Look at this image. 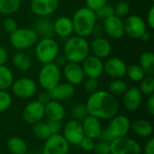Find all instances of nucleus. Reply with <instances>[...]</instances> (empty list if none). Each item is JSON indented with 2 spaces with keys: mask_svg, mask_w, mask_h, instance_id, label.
I'll list each match as a JSON object with an SVG mask.
<instances>
[{
  "mask_svg": "<svg viewBox=\"0 0 154 154\" xmlns=\"http://www.w3.org/2000/svg\"><path fill=\"white\" fill-rule=\"evenodd\" d=\"M49 92L52 100L61 102V101L70 99L74 96L75 86L68 82H62V83L60 82L57 86H55Z\"/></svg>",
  "mask_w": 154,
  "mask_h": 154,
  "instance_id": "obj_21",
  "label": "nucleus"
},
{
  "mask_svg": "<svg viewBox=\"0 0 154 154\" xmlns=\"http://www.w3.org/2000/svg\"><path fill=\"white\" fill-rule=\"evenodd\" d=\"M45 116L48 120L62 121L66 115V110L63 105L56 100H51L44 106Z\"/></svg>",
  "mask_w": 154,
  "mask_h": 154,
  "instance_id": "obj_23",
  "label": "nucleus"
},
{
  "mask_svg": "<svg viewBox=\"0 0 154 154\" xmlns=\"http://www.w3.org/2000/svg\"><path fill=\"white\" fill-rule=\"evenodd\" d=\"M81 125H82L85 136L95 139V140L98 138L103 128L100 120L89 115H88L81 121Z\"/></svg>",
  "mask_w": 154,
  "mask_h": 154,
  "instance_id": "obj_22",
  "label": "nucleus"
},
{
  "mask_svg": "<svg viewBox=\"0 0 154 154\" xmlns=\"http://www.w3.org/2000/svg\"><path fill=\"white\" fill-rule=\"evenodd\" d=\"M89 52L90 47L87 38L78 35L69 37L63 47V54L69 62L81 64Z\"/></svg>",
  "mask_w": 154,
  "mask_h": 154,
  "instance_id": "obj_2",
  "label": "nucleus"
},
{
  "mask_svg": "<svg viewBox=\"0 0 154 154\" xmlns=\"http://www.w3.org/2000/svg\"><path fill=\"white\" fill-rule=\"evenodd\" d=\"M6 148L11 154H25L28 152L26 142L18 136H13L6 142Z\"/></svg>",
  "mask_w": 154,
  "mask_h": 154,
  "instance_id": "obj_27",
  "label": "nucleus"
},
{
  "mask_svg": "<svg viewBox=\"0 0 154 154\" xmlns=\"http://www.w3.org/2000/svg\"><path fill=\"white\" fill-rule=\"evenodd\" d=\"M96 14V16H97V19H100V20H105L112 15L115 14V12H114V5H108V4H106L104 6H102L101 8H99L97 11L95 12Z\"/></svg>",
  "mask_w": 154,
  "mask_h": 154,
  "instance_id": "obj_39",
  "label": "nucleus"
},
{
  "mask_svg": "<svg viewBox=\"0 0 154 154\" xmlns=\"http://www.w3.org/2000/svg\"><path fill=\"white\" fill-rule=\"evenodd\" d=\"M22 116L23 121L31 125L42 121V119L45 117L44 105L41 104L38 100L29 102L24 106Z\"/></svg>",
  "mask_w": 154,
  "mask_h": 154,
  "instance_id": "obj_13",
  "label": "nucleus"
},
{
  "mask_svg": "<svg viewBox=\"0 0 154 154\" xmlns=\"http://www.w3.org/2000/svg\"><path fill=\"white\" fill-rule=\"evenodd\" d=\"M114 12H115V15L120 18L126 17L130 12V5L124 0L119 1L114 6Z\"/></svg>",
  "mask_w": 154,
  "mask_h": 154,
  "instance_id": "obj_37",
  "label": "nucleus"
},
{
  "mask_svg": "<svg viewBox=\"0 0 154 154\" xmlns=\"http://www.w3.org/2000/svg\"><path fill=\"white\" fill-rule=\"evenodd\" d=\"M93 152L95 154H110V143L101 141L96 143Z\"/></svg>",
  "mask_w": 154,
  "mask_h": 154,
  "instance_id": "obj_41",
  "label": "nucleus"
},
{
  "mask_svg": "<svg viewBox=\"0 0 154 154\" xmlns=\"http://www.w3.org/2000/svg\"><path fill=\"white\" fill-rule=\"evenodd\" d=\"M89 47L94 56L101 60L108 58L112 52V45L110 42L104 36L94 38L89 44Z\"/></svg>",
  "mask_w": 154,
  "mask_h": 154,
  "instance_id": "obj_20",
  "label": "nucleus"
},
{
  "mask_svg": "<svg viewBox=\"0 0 154 154\" xmlns=\"http://www.w3.org/2000/svg\"><path fill=\"white\" fill-rule=\"evenodd\" d=\"M59 0H31V11L38 17H49L56 12Z\"/></svg>",
  "mask_w": 154,
  "mask_h": 154,
  "instance_id": "obj_17",
  "label": "nucleus"
},
{
  "mask_svg": "<svg viewBox=\"0 0 154 154\" xmlns=\"http://www.w3.org/2000/svg\"><path fill=\"white\" fill-rule=\"evenodd\" d=\"M86 7L96 12L106 4H107V0H85Z\"/></svg>",
  "mask_w": 154,
  "mask_h": 154,
  "instance_id": "obj_43",
  "label": "nucleus"
},
{
  "mask_svg": "<svg viewBox=\"0 0 154 154\" xmlns=\"http://www.w3.org/2000/svg\"><path fill=\"white\" fill-rule=\"evenodd\" d=\"M81 64L84 74L88 78L97 79L104 73L103 60L94 55H88Z\"/></svg>",
  "mask_w": 154,
  "mask_h": 154,
  "instance_id": "obj_16",
  "label": "nucleus"
},
{
  "mask_svg": "<svg viewBox=\"0 0 154 154\" xmlns=\"http://www.w3.org/2000/svg\"><path fill=\"white\" fill-rule=\"evenodd\" d=\"M10 88L17 98L29 99L36 94L37 83L31 78L23 77L14 80Z\"/></svg>",
  "mask_w": 154,
  "mask_h": 154,
  "instance_id": "obj_7",
  "label": "nucleus"
},
{
  "mask_svg": "<svg viewBox=\"0 0 154 154\" xmlns=\"http://www.w3.org/2000/svg\"><path fill=\"white\" fill-rule=\"evenodd\" d=\"M123 103L125 107L130 111L134 112L138 110L143 102V94L137 87H130L123 95Z\"/></svg>",
  "mask_w": 154,
  "mask_h": 154,
  "instance_id": "obj_19",
  "label": "nucleus"
},
{
  "mask_svg": "<svg viewBox=\"0 0 154 154\" xmlns=\"http://www.w3.org/2000/svg\"><path fill=\"white\" fill-rule=\"evenodd\" d=\"M126 76L134 82H140L146 75L143 69L138 64H132L127 66Z\"/></svg>",
  "mask_w": 154,
  "mask_h": 154,
  "instance_id": "obj_34",
  "label": "nucleus"
},
{
  "mask_svg": "<svg viewBox=\"0 0 154 154\" xmlns=\"http://www.w3.org/2000/svg\"><path fill=\"white\" fill-rule=\"evenodd\" d=\"M38 36L42 38L51 37L54 33L53 32V22L49 17H39L32 28Z\"/></svg>",
  "mask_w": 154,
  "mask_h": 154,
  "instance_id": "obj_25",
  "label": "nucleus"
},
{
  "mask_svg": "<svg viewBox=\"0 0 154 154\" xmlns=\"http://www.w3.org/2000/svg\"><path fill=\"white\" fill-rule=\"evenodd\" d=\"M12 62L14 67L20 71H27L32 67L31 58L22 51H17L14 54L12 58Z\"/></svg>",
  "mask_w": 154,
  "mask_h": 154,
  "instance_id": "obj_28",
  "label": "nucleus"
},
{
  "mask_svg": "<svg viewBox=\"0 0 154 154\" xmlns=\"http://www.w3.org/2000/svg\"><path fill=\"white\" fill-rule=\"evenodd\" d=\"M61 75H63L64 79H66V82L73 86L81 84L86 77L80 64L69 61L63 67Z\"/></svg>",
  "mask_w": 154,
  "mask_h": 154,
  "instance_id": "obj_18",
  "label": "nucleus"
},
{
  "mask_svg": "<svg viewBox=\"0 0 154 154\" xmlns=\"http://www.w3.org/2000/svg\"><path fill=\"white\" fill-rule=\"evenodd\" d=\"M32 133L36 138L42 141H45L51 135L47 122H43V121L38 122L32 125Z\"/></svg>",
  "mask_w": 154,
  "mask_h": 154,
  "instance_id": "obj_32",
  "label": "nucleus"
},
{
  "mask_svg": "<svg viewBox=\"0 0 154 154\" xmlns=\"http://www.w3.org/2000/svg\"><path fill=\"white\" fill-rule=\"evenodd\" d=\"M97 139L99 141H101V142H106V143H111L114 140L113 136L111 135L110 132L107 130L106 127V128H102V131H101V133H100V134H99Z\"/></svg>",
  "mask_w": 154,
  "mask_h": 154,
  "instance_id": "obj_46",
  "label": "nucleus"
},
{
  "mask_svg": "<svg viewBox=\"0 0 154 154\" xmlns=\"http://www.w3.org/2000/svg\"><path fill=\"white\" fill-rule=\"evenodd\" d=\"M95 145H96V140L87 137V136H84V138L79 143V146L81 147V149L86 152H93Z\"/></svg>",
  "mask_w": 154,
  "mask_h": 154,
  "instance_id": "obj_42",
  "label": "nucleus"
},
{
  "mask_svg": "<svg viewBox=\"0 0 154 154\" xmlns=\"http://www.w3.org/2000/svg\"><path fill=\"white\" fill-rule=\"evenodd\" d=\"M140 143L127 136L114 139L110 143V154H141Z\"/></svg>",
  "mask_w": 154,
  "mask_h": 154,
  "instance_id": "obj_8",
  "label": "nucleus"
},
{
  "mask_svg": "<svg viewBox=\"0 0 154 154\" xmlns=\"http://www.w3.org/2000/svg\"><path fill=\"white\" fill-rule=\"evenodd\" d=\"M148 97H149L146 101V110L150 116H154V94Z\"/></svg>",
  "mask_w": 154,
  "mask_h": 154,
  "instance_id": "obj_49",
  "label": "nucleus"
},
{
  "mask_svg": "<svg viewBox=\"0 0 154 154\" xmlns=\"http://www.w3.org/2000/svg\"><path fill=\"white\" fill-rule=\"evenodd\" d=\"M71 20L75 34L87 38L91 35V32L97 23V19L95 12L85 6L78 9L73 14Z\"/></svg>",
  "mask_w": 154,
  "mask_h": 154,
  "instance_id": "obj_3",
  "label": "nucleus"
},
{
  "mask_svg": "<svg viewBox=\"0 0 154 154\" xmlns=\"http://www.w3.org/2000/svg\"><path fill=\"white\" fill-rule=\"evenodd\" d=\"M3 27L5 31L9 33H12L18 28L16 21L12 17H7L3 21Z\"/></svg>",
  "mask_w": 154,
  "mask_h": 154,
  "instance_id": "obj_44",
  "label": "nucleus"
},
{
  "mask_svg": "<svg viewBox=\"0 0 154 154\" xmlns=\"http://www.w3.org/2000/svg\"><path fill=\"white\" fill-rule=\"evenodd\" d=\"M130 119L124 115H116L110 119V123L106 126L114 139L126 136L131 129Z\"/></svg>",
  "mask_w": 154,
  "mask_h": 154,
  "instance_id": "obj_12",
  "label": "nucleus"
},
{
  "mask_svg": "<svg viewBox=\"0 0 154 154\" xmlns=\"http://www.w3.org/2000/svg\"><path fill=\"white\" fill-rule=\"evenodd\" d=\"M127 65L118 57L108 58L104 62V72L113 79H123L126 75Z\"/></svg>",
  "mask_w": 154,
  "mask_h": 154,
  "instance_id": "obj_15",
  "label": "nucleus"
},
{
  "mask_svg": "<svg viewBox=\"0 0 154 154\" xmlns=\"http://www.w3.org/2000/svg\"><path fill=\"white\" fill-rule=\"evenodd\" d=\"M53 32L60 37H69L73 32V23L70 17L60 16L53 22Z\"/></svg>",
  "mask_w": 154,
  "mask_h": 154,
  "instance_id": "obj_24",
  "label": "nucleus"
},
{
  "mask_svg": "<svg viewBox=\"0 0 154 154\" xmlns=\"http://www.w3.org/2000/svg\"><path fill=\"white\" fill-rule=\"evenodd\" d=\"M67 62H68V60H67V58L65 57V55L64 54H58V56L56 57V59L54 60V62L53 63H55L58 67H60V68H63L66 64H67Z\"/></svg>",
  "mask_w": 154,
  "mask_h": 154,
  "instance_id": "obj_52",
  "label": "nucleus"
},
{
  "mask_svg": "<svg viewBox=\"0 0 154 154\" xmlns=\"http://www.w3.org/2000/svg\"><path fill=\"white\" fill-rule=\"evenodd\" d=\"M8 59V53L5 48L0 46V65H5Z\"/></svg>",
  "mask_w": 154,
  "mask_h": 154,
  "instance_id": "obj_53",
  "label": "nucleus"
},
{
  "mask_svg": "<svg viewBox=\"0 0 154 154\" xmlns=\"http://www.w3.org/2000/svg\"><path fill=\"white\" fill-rule=\"evenodd\" d=\"M141 40H142V41H143V42H149V41L151 40V33H150L149 32H147V31H146V32L142 35Z\"/></svg>",
  "mask_w": 154,
  "mask_h": 154,
  "instance_id": "obj_54",
  "label": "nucleus"
},
{
  "mask_svg": "<svg viewBox=\"0 0 154 154\" xmlns=\"http://www.w3.org/2000/svg\"><path fill=\"white\" fill-rule=\"evenodd\" d=\"M152 1H154V0H152Z\"/></svg>",
  "mask_w": 154,
  "mask_h": 154,
  "instance_id": "obj_57",
  "label": "nucleus"
},
{
  "mask_svg": "<svg viewBox=\"0 0 154 154\" xmlns=\"http://www.w3.org/2000/svg\"><path fill=\"white\" fill-rule=\"evenodd\" d=\"M37 100H38L41 104H42V105H44V106H45L47 103H49V102L51 100V97L50 92H49V91H46V90H44V91L41 92V93L39 94V96H38Z\"/></svg>",
  "mask_w": 154,
  "mask_h": 154,
  "instance_id": "obj_48",
  "label": "nucleus"
},
{
  "mask_svg": "<svg viewBox=\"0 0 154 154\" xmlns=\"http://www.w3.org/2000/svg\"><path fill=\"white\" fill-rule=\"evenodd\" d=\"M59 51V44L52 37L42 38L35 44V58L43 65L54 62Z\"/></svg>",
  "mask_w": 154,
  "mask_h": 154,
  "instance_id": "obj_4",
  "label": "nucleus"
},
{
  "mask_svg": "<svg viewBox=\"0 0 154 154\" xmlns=\"http://www.w3.org/2000/svg\"><path fill=\"white\" fill-rule=\"evenodd\" d=\"M125 24V34L129 38L138 40L141 39L142 35L147 31L145 21L137 14H130L125 17L124 21Z\"/></svg>",
  "mask_w": 154,
  "mask_h": 154,
  "instance_id": "obj_9",
  "label": "nucleus"
},
{
  "mask_svg": "<svg viewBox=\"0 0 154 154\" xmlns=\"http://www.w3.org/2000/svg\"><path fill=\"white\" fill-rule=\"evenodd\" d=\"M145 75H154V54L150 51H145L140 55V64Z\"/></svg>",
  "mask_w": 154,
  "mask_h": 154,
  "instance_id": "obj_29",
  "label": "nucleus"
},
{
  "mask_svg": "<svg viewBox=\"0 0 154 154\" xmlns=\"http://www.w3.org/2000/svg\"><path fill=\"white\" fill-rule=\"evenodd\" d=\"M104 34H105V31H104L103 24H99L97 23L91 32V35H93L94 38H97V37H103Z\"/></svg>",
  "mask_w": 154,
  "mask_h": 154,
  "instance_id": "obj_47",
  "label": "nucleus"
},
{
  "mask_svg": "<svg viewBox=\"0 0 154 154\" xmlns=\"http://www.w3.org/2000/svg\"><path fill=\"white\" fill-rule=\"evenodd\" d=\"M70 115L72 116V119L81 122L88 115L86 105L84 103H80V102L76 103L71 108Z\"/></svg>",
  "mask_w": 154,
  "mask_h": 154,
  "instance_id": "obj_36",
  "label": "nucleus"
},
{
  "mask_svg": "<svg viewBox=\"0 0 154 154\" xmlns=\"http://www.w3.org/2000/svg\"><path fill=\"white\" fill-rule=\"evenodd\" d=\"M14 74L5 65H0V90H7L14 82Z\"/></svg>",
  "mask_w": 154,
  "mask_h": 154,
  "instance_id": "obj_30",
  "label": "nucleus"
},
{
  "mask_svg": "<svg viewBox=\"0 0 154 154\" xmlns=\"http://www.w3.org/2000/svg\"><path fill=\"white\" fill-rule=\"evenodd\" d=\"M84 89L87 93L89 95L98 90V81L97 79L88 78L87 79H84Z\"/></svg>",
  "mask_w": 154,
  "mask_h": 154,
  "instance_id": "obj_40",
  "label": "nucleus"
},
{
  "mask_svg": "<svg viewBox=\"0 0 154 154\" xmlns=\"http://www.w3.org/2000/svg\"><path fill=\"white\" fill-rule=\"evenodd\" d=\"M47 124H48V126H49V128L51 130V134H60V132L62 131L63 125H62L61 121H51V120H48Z\"/></svg>",
  "mask_w": 154,
  "mask_h": 154,
  "instance_id": "obj_45",
  "label": "nucleus"
},
{
  "mask_svg": "<svg viewBox=\"0 0 154 154\" xmlns=\"http://www.w3.org/2000/svg\"><path fill=\"white\" fill-rule=\"evenodd\" d=\"M11 45L17 51H24L34 46L39 41V36L32 28H17L10 33Z\"/></svg>",
  "mask_w": 154,
  "mask_h": 154,
  "instance_id": "obj_5",
  "label": "nucleus"
},
{
  "mask_svg": "<svg viewBox=\"0 0 154 154\" xmlns=\"http://www.w3.org/2000/svg\"><path fill=\"white\" fill-rule=\"evenodd\" d=\"M88 114L99 120H108L117 115L119 103L116 97L106 90H97L89 95L86 103Z\"/></svg>",
  "mask_w": 154,
  "mask_h": 154,
  "instance_id": "obj_1",
  "label": "nucleus"
},
{
  "mask_svg": "<svg viewBox=\"0 0 154 154\" xmlns=\"http://www.w3.org/2000/svg\"><path fill=\"white\" fill-rule=\"evenodd\" d=\"M12 97L7 90H0V113L5 112L12 106Z\"/></svg>",
  "mask_w": 154,
  "mask_h": 154,
  "instance_id": "obj_38",
  "label": "nucleus"
},
{
  "mask_svg": "<svg viewBox=\"0 0 154 154\" xmlns=\"http://www.w3.org/2000/svg\"><path fill=\"white\" fill-rule=\"evenodd\" d=\"M69 145L62 134H51L45 140L42 154H69Z\"/></svg>",
  "mask_w": 154,
  "mask_h": 154,
  "instance_id": "obj_10",
  "label": "nucleus"
},
{
  "mask_svg": "<svg viewBox=\"0 0 154 154\" xmlns=\"http://www.w3.org/2000/svg\"><path fill=\"white\" fill-rule=\"evenodd\" d=\"M134 133L141 138H150L153 133L152 125L145 119H136L131 124Z\"/></svg>",
  "mask_w": 154,
  "mask_h": 154,
  "instance_id": "obj_26",
  "label": "nucleus"
},
{
  "mask_svg": "<svg viewBox=\"0 0 154 154\" xmlns=\"http://www.w3.org/2000/svg\"><path fill=\"white\" fill-rule=\"evenodd\" d=\"M61 69L55 63L44 64L38 74V82L41 88L46 91L51 90L60 82Z\"/></svg>",
  "mask_w": 154,
  "mask_h": 154,
  "instance_id": "obj_6",
  "label": "nucleus"
},
{
  "mask_svg": "<svg viewBox=\"0 0 154 154\" xmlns=\"http://www.w3.org/2000/svg\"><path fill=\"white\" fill-rule=\"evenodd\" d=\"M21 5V0H0V14L9 15L16 13Z\"/></svg>",
  "mask_w": 154,
  "mask_h": 154,
  "instance_id": "obj_31",
  "label": "nucleus"
},
{
  "mask_svg": "<svg viewBox=\"0 0 154 154\" xmlns=\"http://www.w3.org/2000/svg\"><path fill=\"white\" fill-rule=\"evenodd\" d=\"M62 136L69 144L79 145L85 136L81 122L75 119L69 120L65 125H63Z\"/></svg>",
  "mask_w": 154,
  "mask_h": 154,
  "instance_id": "obj_11",
  "label": "nucleus"
},
{
  "mask_svg": "<svg viewBox=\"0 0 154 154\" xmlns=\"http://www.w3.org/2000/svg\"><path fill=\"white\" fill-rule=\"evenodd\" d=\"M140 91L143 95L150 96L154 93V78L153 76L146 75L141 81H140Z\"/></svg>",
  "mask_w": 154,
  "mask_h": 154,
  "instance_id": "obj_35",
  "label": "nucleus"
},
{
  "mask_svg": "<svg viewBox=\"0 0 154 154\" xmlns=\"http://www.w3.org/2000/svg\"><path fill=\"white\" fill-rule=\"evenodd\" d=\"M25 154H30V153H28V152H26V153H25Z\"/></svg>",
  "mask_w": 154,
  "mask_h": 154,
  "instance_id": "obj_56",
  "label": "nucleus"
},
{
  "mask_svg": "<svg viewBox=\"0 0 154 154\" xmlns=\"http://www.w3.org/2000/svg\"><path fill=\"white\" fill-rule=\"evenodd\" d=\"M59 1H68V0H59Z\"/></svg>",
  "mask_w": 154,
  "mask_h": 154,
  "instance_id": "obj_55",
  "label": "nucleus"
},
{
  "mask_svg": "<svg viewBox=\"0 0 154 154\" xmlns=\"http://www.w3.org/2000/svg\"><path fill=\"white\" fill-rule=\"evenodd\" d=\"M143 154H154V138H150L144 145Z\"/></svg>",
  "mask_w": 154,
  "mask_h": 154,
  "instance_id": "obj_50",
  "label": "nucleus"
},
{
  "mask_svg": "<svg viewBox=\"0 0 154 154\" xmlns=\"http://www.w3.org/2000/svg\"><path fill=\"white\" fill-rule=\"evenodd\" d=\"M105 34L114 40H119L125 36V24L122 18L112 15L103 22Z\"/></svg>",
  "mask_w": 154,
  "mask_h": 154,
  "instance_id": "obj_14",
  "label": "nucleus"
},
{
  "mask_svg": "<svg viewBox=\"0 0 154 154\" xmlns=\"http://www.w3.org/2000/svg\"><path fill=\"white\" fill-rule=\"evenodd\" d=\"M147 25L151 28H154V6H151V8L149 9L148 13H147V18H146V22Z\"/></svg>",
  "mask_w": 154,
  "mask_h": 154,
  "instance_id": "obj_51",
  "label": "nucleus"
},
{
  "mask_svg": "<svg viewBox=\"0 0 154 154\" xmlns=\"http://www.w3.org/2000/svg\"><path fill=\"white\" fill-rule=\"evenodd\" d=\"M128 88H129L128 84L125 80H123L122 79H114L109 84L108 92H110L115 97L123 96L125 93V91L127 90Z\"/></svg>",
  "mask_w": 154,
  "mask_h": 154,
  "instance_id": "obj_33",
  "label": "nucleus"
}]
</instances>
